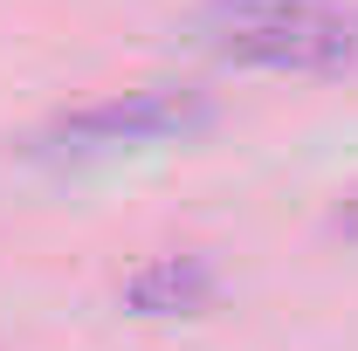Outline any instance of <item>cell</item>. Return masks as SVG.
<instances>
[{"instance_id":"6da1fadb","label":"cell","mask_w":358,"mask_h":351,"mask_svg":"<svg viewBox=\"0 0 358 351\" xmlns=\"http://www.w3.org/2000/svg\"><path fill=\"white\" fill-rule=\"evenodd\" d=\"M193 42L241 69L358 76V7L352 0H200Z\"/></svg>"},{"instance_id":"7a4b0ae2","label":"cell","mask_w":358,"mask_h":351,"mask_svg":"<svg viewBox=\"0 0 358 351\" xmlns=\"http://www.w3.org/2000/svg\"><path fill=\"white\" fill-rule=\"evenodd\" d=\"M214 103L200 89H179V83H145V89H124V96H103V103H83V110H62L35 152L42 159H117V152H145V145H173V138H193L207 131Z\"/></svg>"},{"instance_id":"3957f363","label":"cell","mask_w":358,"mask_h":351,"mask_svg":"<svg viewBox=\"0 0 358 351\" xmlns=\"http://www.w3.org/2000/svg\"><path fill=\"white\" fill-rule=\"evenodd\" d=\"M214 268L200 262V255H159V262H145L124 282V303L138 317H186V310H207L214 303Z\"/></svg>"},{"instance_id":"277c9868","label":"cell","mask_w":358,"mask_h":351,"mask_svg":"<svg viewBox=\"0 0 358 351\" xmlns=\"http://www.w3.org/2000/svg\"><path fill=\"white\" fill-rule=\"evenodd\" d=\"M338 234H352V241H358V193L345 200V207H338Z\"/></svg>"}]
</instances>
